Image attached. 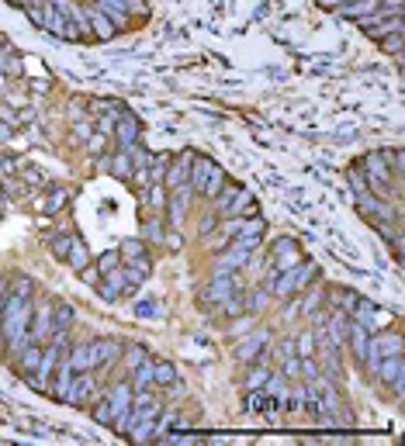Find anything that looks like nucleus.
I'll list each match as a JSON object with an SVG mask.
<instances>
[{
  "label": "nucleus",
  "mask_w": 405,
  "mask_h": 446,
  "mask_svg": "<svg viewBox=\"0 0 405 446\" xmlns=\"http://www.w3.org/2000/svg\"><path fill=\"white\" fill-rule=\"evenodd\" d=\"M115 139H118V145H121V149L139 145V121H135L132 114H121V118L115 121Z\"/></svg>",
  "instance_id": "aec40b11"
},
{
  "label": "nucleus",
  "mask_w": 405,
  "mask_h": 446,
  "mask_svg": "<svg viewBox=\"0 0 405 446\" xmlns=\"http://www.w3.org/2000/svg\"><path fill=\"white\" fill-rule=\"evenodd\" d=\"M163 243H166V246H170V250H177V246H180V236H173V232H170V236H166V232H163Z\"/></svg>",
  "instance_id": "052dcab7"
},
{
  "label": "nucleus",
  "mask_w": 405,
  "mask_h": 446,
  "mask_svg": "<svg viewBox=\"0 0 405 446\" xmlns=\"http://www.w3.org/2000/svg\"><path fill=\"white\" fill-rule=\"evenodd\" d=\"M319 301H322V291H315V294H308V298L302 301V315H315V308H319Z\"/></svg>",
  "instance_id": "6e6d98bb"
},
{
  "label": "nucleus",
  "mask_w": 405,
  "mask_h": 446,
  "mask_svg": "<svg viewBox=\"0 0 405 446\" xmlns=\"http://www.w3.org/2000/svg\"><path fill=\"white\" fill-rule=\"evenodd\" d=\"M128 270L135 274V277H149V270H152V263H149V256H135V260H128Z\"/></svg>",
  "instance_id": "a18cd8bd"
},
{
  "label": "nucleus",
  "mask_w": 405,
  "mask_h": 446,
  "mask_svg": "<svg viewBox=\"0 0 405 446\" xmlns=\"http://www.w3.org/2000/svg\"><path fill=\"white\" fill-rule=\"evenodd\" d=\"M149 387H152V363L146 360L132 370V391H149Z\"/></svg>",
  "instance_id": "473e14b6"
},
{
  "label": "nucleus",
  "mask_w": 405,
  "mask_h": 446,
  "mask_svg": "<svg viewBox=\"0 0 405 446\" xmlns=\"http://www.w3.org/2000/svg\"><path fill=\"white\" fill-rule=\"evenodd\" d=\"M222 183H226V173H222V166H212V173H208V180H205V190H201V194L215 197V194L222 190Z\"/></svg>",
  "instance_id": "c9c22d12"
},
{
  "label": "nucleus",
  "mask_w": 405,
  "mask_h": 446,
  "mask_svg": "<svg viewBox=\"0 0 405 446\" xmlns=\"http://www.w3.org/2000/svg\"><path fill=\"white\" fill-rule=\"evenodd\" d=\"M329 301H333V312H353V305H357V294L350 291V287H333L329 291Z\"/></svg>",
  "instance_id": "7c9ffc66"
},
{
  "label": "nucleus",
  "mask_w": 405,
  "mask_h": 446,
  "mask_svg": "<svg viewBox=\"0 0 405 446\" xmlns=\"http://www.w3.org/2000/svg\"><path fill=\"white\" fill-rule=\"evenodd\" d=\"M402 353V336L398 332H384V336H374L367 339V356H364V367L374 374V367L384 360V356H398Z\"/></svg>",
  "instance_id": "20e7f679"
},
{
  "label": "nucleus",
  "mask_w": 405,
  "mask_h": 446,
  "mask_svg": "<svg viewBox=\"0 0 405 446\" xmlns=\"http://www.w3.org/2000/svg\"><path fill=\"white\" fill-rule=\"evenodd\" d=\"M402 374H405V360H402V353L398 356H384L377 367H374V377L381 381V384H388V387H402Z\"/></svg>",
  "instance_id": "4468645a"
},
{
  "label": "nucleus",
  "mask_w": 405,
  "mask_h": 446,
  "mask_svg": "<svg viewBox=\"0 0 405 446\" xmlns=\"http://www.w3.org/2000/svg\"><path fill=\"white\" fill-rule=\"evenodd\" d=\"M66 263H70L73 270H83V267L90 263V253H87V243H83L80 236H70V253H66Z\"/></svg>",
  "instance_id": "cd10ccee"
},
{
  "label": "nucleus",
  "mask_w": 405,
  "mask_h": 446,
  "mask_svg": "<svg viewBox=\"0 0 405 446\" xmlns=\"http://www.w3.org/2000/svg\"><path fill=\"white\" fill-rule=\"evenodd\" d=\"M21 4H25V8H42L46 0H21Z\"/></svg>",
  "instance_id": "69168bd1"
},
{
  "label": "nucleus",
  "mask_w": 405,
  "mask_h": 446,
  "mask_svg": "<svg viewBox=\"0 0 405 446\" xmlns=\"http://www.w3.org/2000/svg\"><path fill=\"white\" fill-rule=\"evenodd\" d=\"M346 180H350L353 194H367V190H371V187H367V180H364V173H360V166H353V170L346 173Z\"/></svg>",
  "instance_id": "c03bdc74"
},
{
  "label": "nucleus",
  "mask_w": 405,
  "mask_h": 446,
  "mask_svg": "<svg viewBox=\"0 0 405 446\" xmlns=\"http://www.w3.org/2000/svg\"><path fill=\"white\" fill-rule=\"evenodd\" d=\"M343 18H367V14H374L377 11V0H350V4H343V8H336Z\"/></svg>",
  "instance_id": "c756f323"
},
{
  "label": "nucleus",
  "mask_w": 405,
  "mask_h": 446,
  "mask_svg": "<svg viewBox=\"0 0 405 446\" xmlns=\"http://www.w3.org/2000/svg\"><path fill=\"white\" fill-rule=\"evenodd\" d=\"M128 166H132V156H128V149H121V152H118V156H111V163H108V170H111L115 176H121V180L132 173Z\"/></svg>",
  "instance_id": "f704fd0d"
},
{
  "label": "nucleus",
  "mask_w": 405,
  "mask_h": 446,
  "mask_svg": "<svg viewBox=\"0 0 405 446\" xmlns=\"http://www.w3.org/2000/svg\"><path fill=\"white\" fill-rule=\"evenodd\" d=\"M377 42H381V49H384L388 56H402V32H391V35H381Z\"/></svg>",
  "instance_id": "ea45409f"
},
{
  "label": "nucleus",
  "mask_w": 405,
  "mask_h": 446,
  "mask_svg": "<svg viewBox=\"0 0 405 446\" xmlns=\"http://www.w3.org/2000/svg\"><path fill=\"white\" fill-rule=\"evenodd\" d=\"M250 256H253V250H243V246L229 243V246L215 256V274H236V270H243V267L250 263Z\"/></svg>",
  "instance_id": "6e6552de"
},
{
  "label": "nucleus",
  "mask_w": 405,
  "mask_h": 446,
  "mask_svg": "<svg viewBox=\"0 0 405 446\" xmlns=\"http://www.w3.org/2000/svg\"><path fill=\"white\" fill-rule=\"evenodd\" d=\"M108 401H111V412H115V422H111V429L118 432V436H125L128 429H132V422H135V415H132V384H111L108 387Z\"/></svg>",
  "instance_id": "7ed1b4c3"
},
{
  "label": "nucleus",
  "mask_w": 405,
  "mask_h": 446,
  "mask_svg": "<svg viewBox=\"0 0 405 446\" xmlns=\"http://www.w3.org/2000/svg\"><path fill=\"white\" fill-rule=\"evenodd\" d=\"M302 356H312V336L302 339Z\"/></svg>",
  "instance_id": "e2e57ef3"
},
{
  "label": "nucleus",
  "mask_w": 405,
  "mask_h": 446,
  "mask_svg": "<svg viewBox=\"0 0 405 446\" xmlns=\"http://www.w3.org/2000/svg\"><path fill=\"white\" fill-rule=\"evenodd\" d=\"M11 294H32V277H14V284H11Z\"/></svg>",
  "instance_id": "5fc2aeb1"
},
{
  "label": "nucleus",
  "mask_w": 405,
  "mask_h": 446,
  "mask_svg": "<svg viewBox=\"0 0 405 446\" xmlns=\"http://www.w3.org/2000/svg\"><path fill=\"white\" fill-rule=\"evenodd\" d=\"M236 194H239V187L226 180V183H222V190L215 194V207H219V211H226V207L233 204V197H236Z\"/></svg>",
  "instance_id": "58836bf2"
},
{
  "label": "nucleus",
  "mask_w": 405,
  "mask_h": 446,
  "mask_svg": "<svg viewBox=\"0 0 405 446\" xmlns=\"http://www.w3.org/2000/svg\"><path fill=\"white\" fill-rule=\"evenodd\" d=\"M104 281H97L94 287H97V294L104 298V301H115V298H121L125 294V267H115V270H108V274H101Z\"/></svg>",
  "instance_id": "2eb2a0df"
},
{
  "label": "nucleus",
  "mask_w": 405,
  "mask_h": 446,
  "mask_svg": "<svg viewBox=\"0 0 405 446\" xmlns=\"http://www.w3.org/2000/svg\"><path fill=\"white\" fill-rule=\"evenodd\" d=\"M149 207H166V194H163V183H152L149 187Z\"/></svg>",
  "instance_id": "8fccbe9b"
},
{
  "label": "nucleus",
  "mask_w": 405,
  "mask_h": 446,
  "mask_svg": "<svg viewBox=\"0 0 405 446\" xmlns=\"http://www.w3.org/2000/svg\"><path fill=\"white\" fill-rule=\"evenodd\" d=\"M80 277H83V284H97V277H101V270H97V267H90V263H87V267H83V270H80Z\"/></svg>",
  "instance_id": "4d7b16f0"
},
{
  "label": "nucleus",
  "mask_w": 405,
  "mask_h": 446,
  "mask_svg": "<svg viewBox=\"0 0 405 446\" xmlns=\"http://www.w3.org/2000/svg\"><path fill=\"white\" fill-rule=\"evenodd\" d=\"M18 356H21V374L28 377V374H35V367H39V360H42V346H39V343H28V346L18 349Z\"/></svg>",
  "instance_id": "2f4dec72"
},
{
  "label": "nucleus",
  "mask_w": 405,
  "mask_h": 446,
  "mask_svg": "<svg viewBox=\"0 0 405 446\" xmlns=\"http://www.w3.org/2000/svg\"><path fill=\"white\" fill-rule=\"evenodd\" d=\"M288 408H291V412H302V408H305V387H302V384H295V387H291V394H288Z\"/></svg>",
  "instance_id": "09e8293b"
},
{
  "label": "nucleus",
  "mask_w": 405,
  "mask_h": 446,
  "mask_svg": "<svg viewBox=\"0 0 405 446\" xmlns=\"http://www.w3.org/2000/svg\"><path fill=\"white\" fill-rule=\"evenodd\" d=\"M142 239L152 243V246L163 243V225H159V221H146V225H142Z\"/></svg>",
  "instance_id": "79ce46f5"
},
{
  "label": "nucleus",
  "mask_w": 405,
  "mask_h": 446,
  "mask_svg": "<svg viewBox=\"0 0 405 446\" xmlns=\"http://www.w3.org/2000/svg\"><path fill=\"white\" fill-rule=\"evenodd\" d=\"M118 356H121V343H115V339H94V343H87L90 370H94V367H111Z\"/></svg>",
  "instance_id": "1a4fd4ad"
},
{
  "label": "nucleus",
  "mask_w": 405,
  "mask_h": 446,
  "mask_svg": "<svg viewBox=\"0 0 405 446\" xmlns=\"http://www.w3.org/2000/svg\"><path fill=\"white\" fill-rule=\"evenodd\" d=\"M312 277H315V263L302 260V263H295V267H288V270L277 274L270 294H277V298H295V294H302V291L312 284Z\"/></svg>",
  "instance_id": "f03ea898"
},
{
  "label": "nucleus",
  "mask_w": 405,
  "mask_h": 446,
  "mask_svg": "<svg viewBox=\"0 0 405 446\" xmlns=\"http://www.w3.org/2000/svg\"><path fill=\"white\" fill-rule=\"evenodd\" d=\"M305 256H302V246L295 243V239H277L274 243V253H270V267L281 274V270H288V267H295V263H302Z\"/></svg>",
  "instance_id": "9d476101"
},
{
  "label": "nucleus",
  "mask_w": 405,
  "mask_h": 446,
  "mask_svg": "<svg viewBox=\"0 0 405 446\" xmlns=\"http://www.w3.org/2000/svg\"><path fill=\"white\" fill-rule=\"evenodd\" d=\"M152 387H177V367L170 360L152 363Z\"/></svg>",
  "instance_id": "a878e982"
},
{
  "label": "nucleus",
  "mask_w": 405,
  "mask_h": 446,
  "mask_svg": "<svg viewBox=\"0 0 405 446\" xmlns=\"http://www.w3.org/2000/svg\"><path fill=\"white\" fill-rule=\"evenodd\" d=\"M52 325H56V332H70V325H73V305L52 301ZM56 332H52V336H56Z\"/></svg>",
  "instance_id": "c85d7f7f"
},
{
  "label": "nucleus",
  "mask_w": 405,
  "mask_h": 446,
  "mask_svg": "<svg viewBox=\"0 0 405 446\" xmlns=\"http://www.w3.org/2000/svg\"><path fill=\"white\" fill-rule=\"evenodd\" d=\"M87 398H97L94 374L90 370H77L73 374V384H70V394H66V405H83Z\"/></svg>",
  "instance_id": "ddd939ff"
},
{
  "label": "nucleus",
  "mask_w": 405,
  "mask_h": 446,
  "mask_svg": "<svg viewBox=\"0 0 405 446\" xmlns=\"http://www.w3.org/2000/svg\"><path fill=\"white\" fill-rule=\"evenodd\" d=\"M28 322H32V305L25 294H11L4 305H0V329L8 336V349L18 356V349L25 346L28 336Z\"/></svg>",
  "instance_id": "f257e3e1"
},
{
  "label": "nucleus",
  "mask_w": 405,
  "mask_h": 446,
  "mask_svg": "<svg viewBox=\"0 0 405 446\" xmlns=\"http://www.w3.org/2000/svg\"><path fill=\"white\" fill-rule=\"evenodd\" d=\"M115 267H121V253H104V256L97 260V270H101V274H108V270H115Z\"/></svg>",
  "instance_id": "3c124183"
},
{
  "label": "nucleus",
  "mask_w": 405,
  "mask_h": 446,
  "mask_svg": "<svg viewBox=\"0 0 405 446\" xmlns=\"http://www.w3.org/2000/svg\"><path fill=\"white\" fill-rule=\"evenodd\" d=\"M135 312H139V315H142V318H156V315H159V308H156V305H152V301H142V305H139V308H135Z\"/></svg>",
  "instance_id": "13d9d810"
},
{
  "label": "nucleus",
  "mask_w": 405,
  "mask_h": 446,
  "mask_svg": "<svg viewBox=\"0 0 405 446\" xmlns=\"http://www.w3.org/2000/svg\"><path fill=\"white\" fill-rule=\"evenodd\" d=\"M187 197H190V183H180V187H173V194H170V201H166L170 225H173V229H180L184 218H187Z\"/></svg>",
  "instance_id": "dca6fc26"
},
{
  "label": "nucleus",
  "mask_w": 405,
  "mask_h": 446,
  "mask_svg": "<svg viewBox=\"0 0 405 446\" xmlns=\"http://www.w3.org/2000/svg\"><path fill=\"white\" fill-rule=\"evenodd\" d=\"M52 332H56V325H52V305L46 301V305L35 308V315H32V322H28V339L39 343V346H46V343L52 339Z\"/></svg>",
  "instance_id": "423d86ee"
},
{
  "label": "nucleus",
  "mask_w": 405,
  "mask_h": 446,
  "mask_svg": "<svg viewBox=\"0 0 405 446\" xmlns=\"http://www.w3.org/2000/svg\"><path fill=\"white\" fill-rule=\"evenodd\" d=\"M264 391H270L274 398H281V391H284V374H267V381H264Z\"/></svg>",
  "instance_id": "de8ad7c7"
},
{
  "label": "nucleus",
  "mask_w": 405,
  "mask_h": 446,
  "mask_svg": "<svg viewBox=\"0 0 405 446\" xmlns=\"http://www.w3.org/2000/svg\"><path fill=\"white\" fill-rule=\"evenodd\" d=\"M233 294H236V281H233V274H215V277H212V284H208V298H212L215 305H226Z\"/></svg>",
  "instance_id": "412c9836"
},
{
  "label": "nucleus",
  "mask_w": 405,
  "mask_h": 446,
  "mask_svg": "<svg viewBox=\"0 0 405 446\" xmlns=\"http://www.w3.org/2000/svg\"><path fill=\"white\" fill-rule=\"evenodd\" d=\"M250 301H253V308H264V301H267V291H257Z\"/></svg>",
  "instance_id": "680f3d73"
},
{
  "label": "nucleus",
  "mask_w": 405,
  "mask_h": 446,
  "mask_svg": "<svg viewBox=\"0 0 405 446\" xmlns=\"http://www.w3.org/2000/svg\"><path fill=\"white\" fill-rule=\"evenodd\" d=\"M226 211H229L233 218H236V214H243V211H250V214H257V204H253V197H250V194H246V190L239 187V194L233 197V204H229Z\"/></svg>",
  "instance_id": "72a5a7b5"
},
{
  "label": "nucleus",
  "mask_w": 405,
  "mask_h": 446,
  "mask_svg": "<svg viewBox=\"0 0 405 446\" xmlns=\"http://www.w3.org/2000/svg\"><path fill=\"white\" fill-rule=\"evenodd\" d=\"M83 14H87V25L94 28V35H97V39H111V35H115V21H111L104 11H97V8H94V11H83Z\"/></svg>",
  "instance_id": "bb28decb"
},
{
  "label": "nucleus",
  "mask_w": 405,
  "mask_h": 446,
  "mask_svg": "<svg viewBox=\"0 0 405 446\" xmlns=\"http://www.w3.org/2000/svg\"><path fill=\"white\" fill-rule=\"evenodd\" d=\"M63 204H66V190H52V197L46 201V211L52 214V211H59Z\"/></svg>",
  "instance_id": "864d4df0"
},
{
  "label": "nucleus",
  "mask_w": 405,
  "mask_h": 446,
  "mask_svg": "<svg viewBox=\"0 0 405 446\" xmlns=\"http://www.w3.org/2000/svg\"><path fill=\"white\" fill-rule=\"evenodd\" d=\"M260 232H264V218L260 214H250V218L236 214L226 225V236H260Z\"/></svg>",
  "instance_id": "6ab92c4d"
},
{
  "label": "nucleus",
  "mask_w": 405,
  "mask_h": 446,
  "mask_svg": "<svg viewBox=\"0 0 405 446\" xmlns=\"http://www.w3.org/2000/svg\"><path fill=\"white\" fill-rule=\"evenodd\" d=\"M104 145H108V139H104V135H90V142H87V149H90L94 156H97V152H101Z\"/></svg>",
  "instance_id": "bf43d9fd"
},
{
  "label": "nucleus",
  "mask_w": 405,
  "mask_h": 446,
  "mask_svg": "<svg viewBox=\"0 0 405 446\" xmlns=\"http://www.w3.org/2000/svg\"><path fill=\"white\" fill-rule=\"evenodd\" d=\"M264 346H267V332H250V336L239 343V360H243V363H257L260 353H264Z\"/></svg>",
  "instance_id": "5701e85b"
},
{
  "label": "nucleus",
  "mask_w": 405,
  "mask_h": 446,
  "mask_svg": "<svg viewBox=\"0 0 405 446\" xmlns=\"http://www.w3.org/2000/svg\"><path fill=\"white\" fill-rule=\"evenodd\" d=\"M121 353H125V367H128V370H135L139 363L149 360V353H146L142 346H132V349H121Z\"/></svg>",
  "instance_id": "a19ab883"
},
{
  "label": "nucleus",
  "mask_w": 405,
  "mask_h": 446,
  "mask_svg": "<svg viewBox=\"0 0 405 446\" xmlns=\"http://www.w3.org/2000/svg\"><path fill=\"white\" fill-rule=\"evenodd\" d=\"M135 256H146V243L142 239H128L121 246V260H135Z\"/></svg>",
  "instance_id": "37998d69"
},
{
  "label": "nucleus",
  "mask_w": 405,
  "mask_h": 446,
  "mask_svg": "<svg viewBox=\"0 0 405 446\" xmlns=\"http://www.w3.org/2000/svg\"><path fill=\"white\" fill-rule=\"evenodd\" d=\"M11 4H21V0H11Z\"/></svg>",
  "instance_id": "338daca9"
},
{
  "label": "nucleus",
  "mask_w": 405,
  "mask_h": 446,
  "mask_svg": "<svg viewBox=\"0 0 405 446\" xmlns=\"http://www.w3.org/2000/svg\"><path fill=\"white\" fill-rule=\"evenodd\" d=\"M243 405H246V412H253V415H274V412L281 408V401H277L270 391H264V387H253Z\"/></svg>",
  "instance_id": "f3484780"
},
{
  "label": "nucleus",
  "mask_w": 405,
  "mask_h": 446,
  "mask_svg": "<svg viewBox=\"0 0 405 446\" xmlns=\"http://www.w3.org/2000/svg\"><path fill=\"white\" fill-rule=\"evenodd\" d=\"M350 318L353 322H360L364 329H381V325H388V312H381L374 301H364V298H357V305H353V312H350Z\"/></svg>",
  "instance_id": "9b49d317"
},
{
  "label": "nucleus",
  "mask_w": 405,
  "mask_h": 446,
  "mask_svg": "<svg viewBox=\"0 0 405 446\" xmlns=\"http://www.w3.org/2000/svg\"><path fill=\"white\" fill-rule=\"evenodd\" d=\"M132 415L139 418H159V398L152 391H132Z\"/></svg>",
  "instance_id": "a211bd4d"
},
{
  "label": "nucleus",
  "mask_w": 405,
  "mask_h": 446,
  "mask_svg": "<svg viewBox=\"0 0 405 446\" xmlns=\"http://www.w3.org/2000/svg\"><path fill=\"white\" fill-rule=\"evenodd\" d=\"M360 173H364V180H367V187H374V190H388V163H384V156L381 152H371V156H364V163H360Z\"/></svg>",
  "instance_id": "39448f33"
},
{
  "label": "nucleus",
  "mask_w": 405,
  "mask_h": 446,
  "mask_svg": "<svg viewBox=\"0 0 405 446\" xmlns=\"http://www.w3.org/2000/svg\"><path fill=\"white\" fill-rule=\"evenodd\" d=\"M326 332H329V343H333V346H343V343H346V332H350V315H346V312H333Z\"/></svg>",
  "instance_id": "b1692460"
},
{
  "label": "nucleus",
  "mask_w": 405,
  "mask_h": 446,
  "mask_svg": "<svg viewBox=\"0 0 405 446\" xmlns=\"http://www.w3.org/2000/svg\"><path fill=\"white\" fill-rule=\"evenodd\" d=\"M94 418H97V422H104V425H111V422H115V412H111V401H108V394H97Z\"/></svg>",
  "instance_id": "4c0bfd02"
},
{
  "label": "nucleus",
  "mask_w": 405,
  "mask_h": 446,
  "mask_svg": "<svg viewBox=\"0 0 405 446\" xmlns=\"http://www.w3.org/2000/svg\"><path fill=\"white\" fill-rule=\"evenodd\" d=\"M190 163H194V152H177L170 163H166V173H163V187H180L187 183V173H190Z\"/></svg>",
  "instance_id": "f8f14e48"
},
{
  "label": "nucleus",
  "mask_w": 405,
  "mask_h": 446,
  "mask_svg": "<svg viewBox=\"0 0 405 446\" xmlns=\"http://www.w3.org/2000/svg\"><path fill=\"white\" fill-rule=\"evenodd\" d=\"M267 374H270L267 367H253V370L246 374V387H250V391H253V387H264V381H267Z\"/></svg>",
  "instance_id": "49530a36"
},
{
  "label": "nucleus",
  "mask_w": 405,
  "mask_h": 446,
  "mask_svg": "<svg viewBox=\"0 0 405 446\" xmlns=\"http://www.w3.org/2000/svg\"><path fill=\"white\" fill-rule=\"evenodd\" d=\"M212 159H201V156H194V163H190V173H187V183H190V190H205V180H208V173H212Z\"/></svg>",
  "instance_id": "393cba45"
},
{
  "label": "nucleus",
  "mask_w": 405,
  "mask_h": 446,
  "mask_svg": "<svg viewBox=\"0 0 405 446\" xmlns=\"http://www.w3.org/2000/svg\"><path fill=\"white\" fill-rule=\"evenodd\" d=\"M66 253H70V236H56V239H52V256L66 260Z\"/></svg>",
  "instance_id": "603ef678"
},
{
  "label": "nucleus",
  "mask_w": 405,
  "mask_h": 446,
  "mask_svg": "<svg viewBox=\"0 0 405 446\" xmlns=\"http://www.w3.org/2000/svg\"><path fill=\"white\" fill-rule=\"evenodd\" d=\"M367 339H371V329H364L360 322H353V318H350L346 343H350V349H353V360H360V363H364V356H367Z\"/></svg>",
  "instance_id": "4be33fe9"
},
{
  "label": "nucleus",
  "mask_w": 405,
  "mask_h": 446,
  "mask_svg": "<svg viewBox=\"0 0 405 446\" xmlns=\"http://www.w3.org/2000/svg\"><path fill=\"white\" fill-rule=\"evenodd\" d=\"M166 163H170V156H149V183H163Z\"/></svg>",
  "instance_id": "e433bc0d"
},
{
  "label": "nucleus",
  "mask_w": 405,
  "mask_h": 446,
  "mask_svg": "<svg viewBox=\"0 0 405 446\" xmlns=\"http://www.w3.org/2000/svg\"><path fill=\"white\" fill-rule=\"evenodd\" d=\"M360 25H364V32L367 35H374V39H381V35H391V32H402V14H391V11H377V14H367V18H360Z\"/></svg>",
  "instance_id": "0eeeda50"
},
{
  "label": "nucleus",
  "mask_w": 405,
  "mask_h": 446,
  "mask_svg": "<svg viewBox=\"0 0 405 446\" xmlns=\"http://www.w3.org/2000/svg\"><path fill=\"white\" fill-rule=\"evenodd\" d=\"M322 8H343V4H350V0H319Z\"/></svg>",
  "instance_id": "0e129e2a"
}]
</instances>
